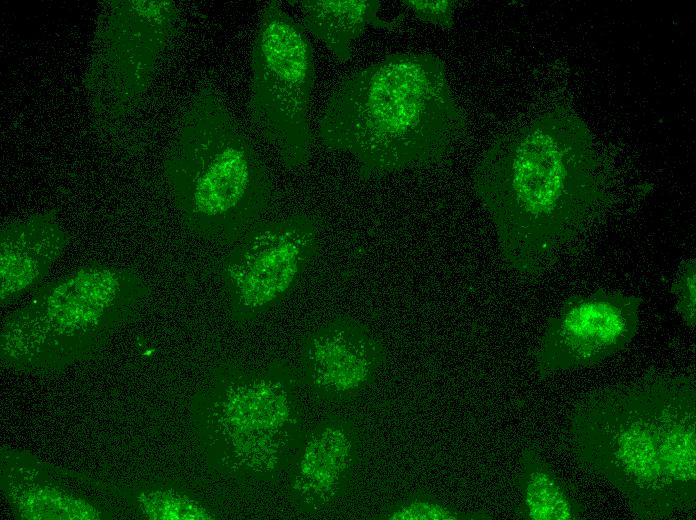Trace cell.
I'll list each match as a JSON object with an SVG mask.
<instances>
[{
  "mask_svg": "<svg viewBox=\"0 0 696 520\" xmlns=\"http://www.w3.org/2000/svg\"><path fill=\"white\" fill-rule=\"evenodd\" d=\"M100 28L87 85L118 116L131 109L174 37L179 17L172 1H114Z\"/></svg>",
  "mask_w": 696,
  "mask_h": 520,
  "instance_id": "9c48e42d",
  "label": "cell"
},
{
  "mask_svg": "<svg viewBox=\"0 0 696 520\" xmlns=\"http://www.w3.org/2000/svg\"><path fill=\"white\" fill-rule=\"evenodd\" d=\"M387 519L395 520H455V519H489L485 512L465 514L435 500H407L396 506L387 515Z\"/></svg>",
  "mask_w": 696,
  "mask_h": 520,
  "instance_id": "ac0fdd59",
  "label": "cell"
},
{
  "mask_svg": "<svg viewBox=\"0 0 696 520\" xmlns=\"http://www.w3.org/2000/svg\"><path fill=\"white\" fill-rule=\"evenodd\" d=\"M298 380V372L280 360L214 370L195 396L193 421L215 468L266 481L292 464L304 437Z\"/></svg>",
  "mask_w": 696,
  "mask_h": 520,
  "instance_id": "277c9868",
  "label": "cell"
},
{
  "mask_svg": "<svg viewBox=\"0 0 696 520\" xmlns=\"http://www.w3.org/2000/svg\"><path fill=\"white\" fill-rule=\"evenodd\" d=\"M320 221L307 213L259 221L221 261L218 273L236 322L256 319L284 300L317 255Z\"/></svg>",
  "mask_w": 696,
  "mask_h": 520,
  "instance_id": "ba28073f",
  "label": "cell"
},
{
  "mask_svg": "<svg viewBox=\"0 0 696 520\" xmlns=\"http://www.w3.org/2000/svg\"><path fill=\"white\" fill-rule=\"evenodd\" d=\"M69 241L54 211L4 224L0 231L1 304L33 290Z\"/></svg>",
  "mask_w": 696,
  "mask_h": 520,
  "instance_id": "5bb4252c",
  "label": "cell"
},
{
  "mask_svg": "<svg viewBox=\"0 0 696 520\" xmlns=\"http://www.w3.org/2000/svg\"><path fill=\"white\" fill-rule=\"evenodd\" d=\"M642 302L635 295L602 289L565 299L534 353L537 376L593 366L627 348L639 328Z\"/></svg>",
  "mask_w": 696,
  "mask_h": 520,
  "instance_id": "30bf717a",
  "label": "cell"
},
{
  "mask_svg": "<svg viewBox=\"0 0 696 520\" xmlns=\"http://www.w3.org/2000/svg\"><path fill=\"white\" fill-rule=\"evenodd\" d=\"M385 360V348L373 332L337 316L304 337L298 375L318 398L345 401L375 382Z\"/></svg>",
  "mask_w": 696,
  "mask_h": 520,
  "instance_id": "8fae6325",
  "label": "cell"
},
{
  "mask_svg": "<svg viewBox=\"0 0 696 520\" xmlns=\"http://www.w3.org/2000/svg\"><path fill=\"white\" fill-rule=\"evenodd\" d=\"M402 3L423 22L438 25L446 29L454 27V15L457 1L403 0Z\"/></svg>",
  "mask_w": 696,
  "mask_h": 520,
  "instance_id": "ffe728a7",
  "label": "cell"
},
{
  "mask_svg": "<svg viewBox=\"0 0 696 520\" xmlns=\"http://www.w3.org/2000/svg\"><path fill=\"white\" fill-rule=\"evenodd\" d=\"M164 175L185 227L211 241L236 242L274 198L262 160L211 87L186 107Z\"/></svg>",
  "mask_w": 696,
  "mask_h": 520,
  "instance_id": "3957f363",
  "label": "cell"
},
{
  "mask_svg": "<svg viewBox=\"0 0 696 520\" xmlns=\"http://www.w3.org/2000/svg\"><path fill=\"white\" fill-rule=\"evenodd\" d=\"M658 433L661 518L691 510L696 502V386L692 374L652 373Z\"/></svg>",
  "mask_w": 696,
  "mask_h": 520,
  "instance_id": "7c38bea8",
  "label": "cell"
},
{
  "mask_svg": "<svg viewBox=\"0 0 696 520\" xmlns=\"http://www.w3.org/2000/svg\"><path fill=\"white\" fill-rule=\"evenodd\" d=\"M150 293L132 268L93 262L42 287L1 329V359L53 370L84 359L129 319Z\"/></svg>",
  "mask_w": 696,
  "mask_h": 520,
  "instance_id": "5b68a950",
  "label": "cell"
},
{
  "mask_svg": "<svg viewBox=\"0 0 696 520\" xmlns=\"http://www.w3.org/2000/svg\"><path fill=\"white\" fill-rule=\"evenodd\" d=\"M358 458L357 433L348 421L325 419L308 430L290 471V491L304 512L335 500L348 484Z\"/></svg>",
  "mask_w": 696,
  "mask_h": 520,
  "instance_id": "4fadbf2b",
  "label": "cell"
},
{
  "mask_svg": "<svg viewBox=\"0 0 696 520\" xmlns=\"http://www.w3.org/2000/svg\"><path fill=\"white\" fill-rule=\"evenodd\" d=\"M568 434L580 465L616 487L637 518L662 519L652 373L580 398Z\"/></svg>",
  "mask_w": 696,
  "mask_h": 520,
  "instance_id": "8992f818",
  "label": "cell"
},
{
  "mask_svg": "<svg viewBox=\"0 0 696 520\" xmlns=\"http://www.w3.org/2000/svg\"><path fill=\"white\" fill-rule=\"evenodd\" d=\"M142 509L151 519L201 520L214 515L198 500L172 489L150 491L142 496Z\"/></svg>",
  "mask_w": 696,
  "mask_h": 520,
  "instance_id": "e0dca14e",
  "label": "cell"
},
{
  "mask_svg": "<svg viewBox=\"0 0 696 520\" xmlns=\"http://www.w3.org/2000/svg\"><path fill=\"white\" fill-rule=\"evenodd\" d=\"M504 263L538 276L607 201L606 177L586 123L555 108L499 136L473 173Z\"/></svg>",
  "mask_w": 696,
  "mask_h": 520,
  "instance_id": "6da1fadb",
  "label": "cell"
},
{
  "mask_svg": "<svg viewBox=\"0 0 696 520\" xmlns=\"http://www.w3.org/2000/svg\"><path fill=\"white\" fill-rule=\"evenodd\" d=\"M466 129L445 64L421 52L390 54L344 78L318 134L325 147L352 155L368 180L445 162Z\"/></svg>",
  "mask_w": 696,
  "mask_h": 520,
  "instance_id": "7a4b0ae2",
  "label": "cell"
},
{
  "mask_svg": "<svg viewBox=\"0 0 696 520\" xmlns=\"http://www.w3.org/2000/svg\"><path fill=\"white\" fill-rule=\"evenodd\" d=\"M696 262L690 258L682 262L671 286L675 298V308L685 325L693 331L695 328Z\"/></svg>",
  "mask_w": 696,
  "mask_h": 520,
  "instance_id": "d6986e66",
  "label": "cell"
},
{
  "mask_svg": "<svg viewBox=\"0 0 696 520\" xmlns=\"http://www.w3.org/2000/svg\"><path fill=\"white\" fill-rule=\"evenodd\" d=\"M516 485L521 502L518 518L526 520H579L584 506L572 487L556 475L547 459L534 447H526L520 458Z\"/></svg>",
  "mask_w": 696,
  "mask_h": 520,
  "instance_id": "2e32d148",
  "label": "cell"
},
{
  "mask_svg": "<svg viewBox=\"0 0 696 520\" xmlns=\"http://www.w3.org/2000/svg\"><path fill=\"white\" fill-rule=\"evenodd\" d=\"M302 26L320 40L340 61L352 56V44L371 26L393 30L403 15L387 20L379 16L377 0H303L299 1Z\"/></svg>",
  "mask_w": 696,
  "mask_h": 520,
  "instance_id": "9a60e30c",
  "label": "cell"
},
{
  "mask_svg": "<svg viewBox=\"0 0 696 520\" xmlns=\"http://www.w3.org/2000/svg\"><path fill=\"white\" fill-rule=\"evenodd\" d=\"M250 60L251 121L285 167H301L308 162L312 146L313 48L302 24L276 0L260 13Z\"/></svg>",
  "mask_w": 696,
  "mask_h": 520,
  "instance_id": "52a82bcc",
  "label": "cell"
}]
</instances>
